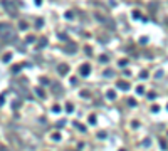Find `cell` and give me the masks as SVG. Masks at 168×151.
<instances>
[{"mask_svg":"<svg viewBox=\"0 0 168 151\" xmlns=\"http://www.w3.org/2000/svg\"><path fill=\"white\" fill-rule=\"evenodd\" d=\"M91 72V66L89 64H84L82 67H81V76H88Z\"/></svg>","mask_w":168,"mask_h":151,"instance_id":"obj_2","label":"cell"},{"mask_svg":"<svg viewBox=\"0 0 168 151\" xmlns=\"http://www.w3.org/2000/svg\"><path fill=\"white\" fill-rule=\"evenodd\" d=\"M35 92H37V94H39L40 97H44V91H42L40 87H37V89H35Z\"/></svg>","mask_w":168,"mask_h":151,"instance_id":"obj_5","label":"cell"},{"mask_svg":"<svg viewBox=\"0 0 168 151\" xmlns=\"http://www.w3.org/2000/svg\"><path fill=\"white\" fill-rule=\"evenodd\" d=\"M121 151H124V150H121Z\"/></svg>","mask_w":168,"mask_h":151,"instance_id":"obj_8","label":"cell"},{"mask_svg":"<svg viewBox=\"0 0 168 151\" xmlns=\"http://www.w3.org/2000/svg\"><path fill=\"white\" fill-rule=\"evenodd\" d=\"M0 32L3 34V37H12L14 35V30L10 25H0Z\"/></svg>","mask_w":168,"mask_h":151,"instance_id":"obj_1","label":"cell"},{"mask_svg":"<svg viewBox=\"0 0 168 151\" xmlns=\"http://www.w3.org/2000/svg\"><path fill=\"white\" fill-rule=\"evenodd\" d=\"M59 72H61V74H66L67 72V66H61V67H59Z\"/></svg>","mask_w":168,"mask_h":151,"instance_id":"obj_4","label":"cell"},{"mask_svg":"<svg viewBox=\"0 0 168 151\" xmlns=\"http://www.w3.org/2000/svg\"><path fill=\"white\" fill-rule=\"evenodd\" d=\"M136 92H138V94H143V92H145V87H143V86H139V87L136 89Z\"/></svg>","mask_w":168,"mask_h":151,"instance_id":"obj_6","label":"cell"},{"mask_svg":"<svg viewBox=\"0 0 168 151\" xmlns=\"http://www.w3.org/2000/svg\"><path fill=\"white\" fill-rule=\"evenodd\" d=\"M118 87H121V89H124V91H126V89H130V84H128V82H124V81H119V82H118Z\"/></svg>","mask_w":168,"mask_h":151,"instance_id":"obj_3","label":"cell"},{"mask_svg":"<svg viewBox=\"0 0 168 151\" xmlns=\"http://www.w3.org/2000/svg\"><path fill=\"white\" fill-rule=\"evenodd\" d=\"M108 97H109V99H113V97H114V92H113V91H109V92H108Z\"/></svg>","mask_w":168,"mask_h":151,"instance_id":"obj_7","label":"cell"}]
</instances>
